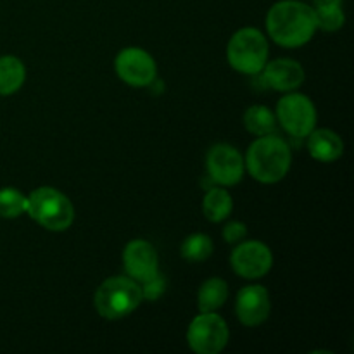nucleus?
<instances>
[{
    "label": "nucleus",
    "mask_w": 354,
    "mask_h": 354,
    "mask_svg": "<svg viewBox=\"0 0 354 354\" xmlns=\"http://www.w3.org/2000/svg\"><path fill=\"white\" fill-rule=\"evenodd\" d=\"M26 206L28 196H24L21 190L14 189V187L0 189V216L2 218L14 220V218L26 213Z\"/></svg>",
    "instance_id": "obj_20"
},
{
    "label": "nucleus",
    "mask_w": 354,
    "mask_h": 354,
    "mask_svg": "<svg viewBox=\"0 0 354 354\" xmlns=\"http://www.w3.org/2000/svg\"><path fill=\"white\" fill-rule=\"evenodd\" d=\"M268 38L258 28H241L227 45V61L242 75H259L268 62Z\"/></svg>",
    "instance_id": "obj_5"
},
{
    "label": "nucleus",
    "mask_w": 354,
    "mask_h": 354,
    "mask_svg": "<svg viewBox=\"0 0 354 354\" xmlns=\"http://www.w3.org/2000/svg\"><path fill=\"white\" fill-rule=\"evenodd\" d=\"M272 313V299L263 286L252 283L239 290L235 299V315L245 327H258L265 324Z\"/></svg>",
    "instance_id": "obj_11"
},
{
    "label": "nucleus",
    "mask_w": 354,
    "mask_h": 354,
    "mask_svg": "<svg viewBox=\"0 0 354 354\" xmlns=\"http://www.w3.org/2000/svg\"><path fill=\"white\" fill-rule=\"evenodd\" d=\"M308 152L320 162H335L344 154V142L341 135L328 128H315L306 137Z\"/></svg>",
    "instance_id": "obj_14"
},
{
    "label": "nucleus",
    "mask_w": 354,
    "mask_h": 354,
    "mask_svg": "<svg viewBox=\"0 0 354 354\" xmlns=\"http://www.w3.org/2000/svg\"><path fill=\"white\" fill-rule=\"evenodd\" d=\"M123 266L127 277L142 283L159 272L158 251L151 242L144 239H133L124 245Z\"/></svg>",
    "instance_id": "obj_12"
},
{
    "label": "nucleus",
    "mask_w": 354,
    "mask_h": 354,
    "mask_svg": "<svg viewBox=\"0 0 354 354\" xmlns=\"http://www.w3.org/2000/svg\"><path fill=\"white\" fill-rule=\"evenodd\" d=\"M26 80V68L16 55L0 57V95H12Z\"/></svg>",
    "instance_id": "obj_17"
},
{
    "label": "nucleus",
    "mask_w": 354,
    "mask_h": 354,
    "mask_svg": "<svg viewBox=\"0 0 354 354\" xmlns=\"http://www.w3.org/2000/svg\"><path fill=\"white\" fill-rule=\"evenodd\" d=\"M317 28L322 31H337L344 26L346 14L342 6H324L313 7Z\"/></svg>",
    "instance_id": "obj_21"
},
{
    "label": "nucleus",
    "mask_w": 354,
    "mask_h": 354,
    "mask_svg": "<svg viewBox=\"0 0 354 354\" xmlns=\"http://www.w3.org/2000/svg\"><path fill=\"white\" fill-rule=\"evenodd\" d=\"M245 235H248V227L242 221H230V223L225 225L223 239L227 244H239L241 241H244Z\"/></svg>",
    "instance_id": "obj_23"
},
{
    "label": "nucleus",
    "mask_w": 354,
    "mask_h": 354,
    "mask_svg": "<svg viewBox=\"0 0 354 354\" xmlns=\"http://www.w3.org/2000/svg\"><path fill=\"white\" fill-rule=\"evenodd\" d=\"M214 251V244L209 235L206 234H192L182 242L180 254L189 263H203L211 258Z\"/></svg>",
    "instance_id": "obj_19"
},
{
    "label": "nucleus",
    "mask_w": 354,
    "mask_h": 354,
    "mask_svg": "<svg viewBox=\"0 0 354 354\" xmlns=\"http://www.w3.org/2000/svg\"><path fill=\"white\" fill-rule=\"evenodd\" d=\"M206 169L211 182L221 187H234L244 178V156L230 144H216L207 151Z\"/></svg>",
    "instance_id": "obj_9"
},
{
    "label": "nucleus",
    "mask_w": 354,
    "mask_h": 354,
    "mask_svg": "<svg viewBox=\"0 0 354 354\" xmlns=\"http://www.w3.org/2000/svg\"><path fill=\"white\" fill-rule=\"evenodd\" d=\"M228 296H230V289H228V283L223 279L213 277V279L206 280L199 287V292H197V308H199V313L218 311L227 303Z\"/></svg>",
    "instance_id": "obj_16"
},
{
    "label": "nucleus",
    "mask_w": 354,
    "mask_h": 354,
    "mask_svg": "<svg viewBox=\"0 0 354 354\" xmlns=\"http://www.w3.org/2000/svg\"><path fill=\"white\" fill-rule=\"evenodd\" d=\"M275 118L277 123L290 137L306 138L317 128L318 113L310 97L304 93L287 92L277 104Z\"/></svg>",
    "instance_id": "obj_6"
},
{
    "label": "nucleus",
    "mask_w": 354,
    "mask_h": 354,
    "mask_svg": "<svg viewBox=\"0 0 354 354\" xmlns=\"http://www.w3.org/2000/svg\"><path fill=\"white\" fill-rule=\"evenodd\" d=\"M230 263L239 277L256 280L272 270L273 252L261 241H241L232 251Z\"/></svg>",
    "instance_id": "obj_10"
},
{
    "label": "nucleus",
    "mask_w": 354,
    "mask_h": 354,
    "mask_svg": "<svg viewBox=\"0 0 354 354\" xmlns=\"http://www.w3.org/2000/svg\"><path fill=\"white\" fill-rule=\"evenodd\" d=\"M315 7H324V6H342V0H313Z\"/></svg>",
    "instance_id": "obj_24"
},
{
    "label": "nucleus",
    "mask_w": 354,
    "mask_h": 354,
    "mask_svg": "<svg viewBox=\"0 0 354 354\" xmlns=\"http://www.w3.org/2000/svg\"><path fill=\"white\" fill-rule=\"evenodd\" d=\"M26 214L50 232H66L75 221V206L54 187H40L28 196Z\"/></svg>",
    "instance_id": "obj_4"
},
{
    "label": "nucleus",
    "mask_w": 354,
    "mask_h": 354,
    "mask_svg": "<svg viewBox=\"0 0 354 354\" xmlns=\"http://www.w3.org/2000/svg\"><path fill=\"white\" fill-rule=\"evenodd\" d=\"M266 31L277 45L297 48L313 40L317 33L315 9L299 0H280L266 14Z\"/></svg>",
    "instance_id": "obj_1"
},
{
    "label": "nucleus",
    "mask_w": 354,
    "mask_h": 354,
    "mask_svg": "<svg viewBox=\"0 0 354 354\" xmlns=\"http://www.w3.org/2000/svg\"><path fill=\"white\" fill-rule=\"evenodd\" d=\"M118 78L130 86H151L158 78V64L147 50L140 47H127L114 59Z\"/></svg>",
    "instance_id": "obj_8"
},
{
    "label": "nucleus",
    "mask_w": 354,
    "mask_h": 354,
    "mask_svg": "<svg viewBox=\"0 0 354 354\" xmlns=\"http://www.w3.org/2000/svg\"><path fill=\"white\" fill-rule=\"evenodd\" d=\"M244 128L254 137H263V135L277 133V118L272 109L261 104H254V106L248 107L242 118Z\"/></svg>",
    "instance_id": "obj_18"
},
{
    "label": "nucleus",
    "mask_w": 354,
    "mask_h": 354,
    "mask_svg": "<svg viewBox=\"0 0 354 354\" xmlns=\"http://www.w3.org/2000/svg\"><path fill=\"white\" fill-rule=\"evenodd\" d=\"M140 283L130 277H109L95 290L93 304L106 320H120L133 313L142 304Z\"/></svg>",
    "instance_id": "obj_3"
},
{
    "label": "nucleus",
    "mask_w": 354,
    "mask_h": 354,
    "mask_svg": "<svg viewBox=\"0 0 354 354\" xmlns=\"http://www.w3.org/2000/svg\"><path fill=\"white\" fill-rule=\"evenodd\" d=\"M245 171L259 183L272 185L287 176L292 166V151L282 137L275 133L258 137L244 158Z\"/></svg>",
    "instance_id": "obj_2"
},
{
    "label": "nucleus",
    "mask_w": 354,
    "mask_h": 354,
    "mask_svg": "<svg viewBox=\"0 0 354 354\" xmlns=\"http://www.w3.org/2000/svg\"><path fill=\"white\" fill-rule=\"evenodd\" d=\"M230 341L228 325L216 311L199 313L189 325L187 342L197 354H220Z\"/></svg>",
    "instance_id": "obj_7"
},
{
    "label": "nucleus",
    "mask_w": 354,
    "mask_h": 354,
    "mask_svg": "<svg viewBox=\"0 0 354 354\" xmlns=\"http://www.w3.org/2000/svg\"><path fill=\"white\" fill-rule=\"evenodd\" d=\"M234 209V199H232L230 192L223 189L221 185H214L207 189L203 199V213L211 223H220V221L227 220Z\"/></svg>",
    "instance_id": "obj_15"
},
{
    "label": "nucleus",
    "mask_w": 354,
    "mask_h": 354,
    "mask_svg": "<svg viewBox=\"0 0 354 354\" xmlns=\"http://www.w3.org/2000/svg\"><path fill=\"white\" fill-rule=\"evenodd\" d=\"M263 80L266 85L272 86L277 92H294L304 83L306 73L301 62L289 57H280L275 61H268L263 68Z\"/></svg>",
    "instance_id": "obj_13"
},
{
    "label": "nucleus",
    "mask_w": 354,
    "mask_h": 354,
    "mask_svg": "<svg viewBox=\"0 0 354 354\" xmlns=\"http://www.w3.org/2000/svg\"><path fill=\"white\" fill-rule=\"evenodd\" d=\"M166 287H168V282H166L165 275L161 272H158L151 279L140 283L142 297H144V301H158L159 297L165 296Z\"/></svg>",
    "instance_id": "obj_22"
}]
</instances>
